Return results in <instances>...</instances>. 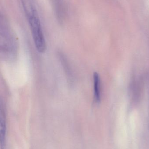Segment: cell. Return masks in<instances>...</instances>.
<instances>
[{
    "instance_id": "cell-4",
    "label": "cell",
    "mask_w": 149,
    "mask_h": 149,
    "mask_svg": "<svg viewBox=\"0 0 149 149\" xmlns=\"http://www.w3.org/2000/svg\"><path fill=\"white\" fill-rule=\"evenodd\" d=\"M94 97L96 103H100L101 101L100 80V75L97 72L93 74Z\"/></svg>"
},
{
    "instance_id": "cell-2",
    "label": "cell",
    "mask_w": 149,
    "mask_h": 149,
    "mask_svg": "<svg viewBox=\"0 0 149 149\" xmlns=\"http://www.w3.org/2000/svg\"><path fill=\"white\" fill-rule=\"evenodd\" d=\"M6 116L2 101L0 100V146L1 149L5 148L6 140Z\"/></svg>"
},
{
    "instance_id": "cell-1",
    "label": "cell",
    "mask_w": 149,
    "mask_h": 149,
    "mask_svg": "<svg viewBox=\"0 0 149 149\" xmlns=\"http://www.w3.org/2000/svg\"><path fill=\"white\" fill-rule=\"evenodd\" d=\"M35 46L39 53H44L46 46L38 14L31 0H23Z\"/></svg>"
},
{
    "instance_id": "cell-3",
    "label": "cell",
    "mask_w": 149,
    "mask_h": 149,
    "mask_svg": "<svg viewBox=\"0 0 149 149\" xmlns=\"http://www.w3.org/2000/svg\"><path fill=\"white\" fill-rule=\"evenodd\" d=\"M55 14L60 22H63L66 17V5L64 0H51Z\"/></svg>"
}]
</instances>
